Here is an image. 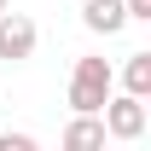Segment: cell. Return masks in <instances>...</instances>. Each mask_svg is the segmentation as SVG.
<instances>
[{"label": "cell", "instance_id": "obj_1", "mask_svg": "<svg viewBox=\"0 0 151 151\" xmlns=\"http://www.w3.org/2000/svg\"><path fill=\"white\" fill-rule=\"evenodd\" d=\"M111 93H116L111 58H76V70H70V111H99Z\"/></svg>", "mask_w": 151, "mask_h": 151}, {"label": "cell", "instance_id": "obj_9", "mask_svg": "<svg viewBox=\"0 0 151 151\" xmlns=\"http://www.w3.org/2000/svg\"><path fill=\"white\" fill-rule=\"evenodd\" d=\"M6 6H12V0H0V12H6Z\"/></svg>", "mask_w": 151, "mask_h": 151}, {"label": "cell", "instance_id": "obj_3", "mask_svg": "<svg viewBox=\"0 0 151 151\" xmlns=\"http://www.w3.org/2000/svg\"><path fill=\"white\" fill-rule=\"evenodd\" d=\"M35 41H41V29H35V18H23V12H0V58H12V64H23V58H35Z\"/></svg>", "mask_w": 151, "mask_h": 151}, {"label": "cell", "instance_id": "obj_2", "mask_svg": "<svg viewBox=\"0 0 151 151\" xmlns=\"http://www.w3.org/2000/svg\"><path fill=\"white\" fill-rule=\"evenodd\" d=\"M99 116H105V134L111 139H139L145 134V99H134V93H111L99 105Z\"/></svg>", "mask_w": 151, "mask_h": 151}, {"label": "cell", "instance_id": "obj_5", "mask_svg": "<svg viewBox=\"0 0 151 151\" xmlns=\"http://www.w3.org/2000/svg\"><path fill=\"white\" fill-rule=\"evenodd\" d=\"M105 139L111 134H105V116L99 111H76V122L64 128V151H99Z\"/></svg>", "mask_w": 151, "mask_h": 151}, {"label": "cell", "instance_id": "obj_7", "mask_svg": "<svg viewBox=\"0 0 151 151\" xmlns=\"http://www.w3.org/2000/svg\"><path fill=\"white\" fill-rule=\"evenodd\" d=\"M0 151H35V134H0Z\"/></svg>", "mask_w": 151, "mask_h": 151}, {"label": "cell", "instance_id": "obj_4", "mask_svg": "<svg viewBox=\"0 0 151 151\" xmlns=\"http://www.w3.org/2000/svg\"><path fill=\"white\" fill-rule=\"evenodd\" d=\"M81 23H87V29H93V35H122V29H128V6H122V0H87V6H81Z\"/></svg>", "mask_w": 151, "mask_h": 151}, {"label": "cell", "instance_id": "obj_8", "mask_svg": "<svg viewBox=\"0 0 151 151\" xmlns=\"http://www.w3.org/2000/svg\"><path fill=\"white\" fill-rule=\"evenodd\" d=\"M128 6V23H151V0H122Z\"/></svg>", "mask_w": 151, "mask_h": 151}, {"label": "cell", "instance_id": "obj_6", "mask_svg": "<svg viewBox=\"0 0 151 151\" xmlns=\"http://www.w3.org/2000/svg\"><path fill=\"white\" fill-rule=\"evenodd\" d=\"M122 93L151 99V52H128V64H122Z\"/></svg>", "mask_w": 151, "mask_h": 151}]
</instances>
